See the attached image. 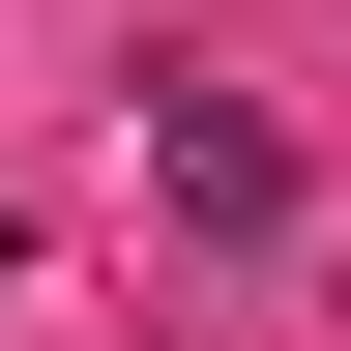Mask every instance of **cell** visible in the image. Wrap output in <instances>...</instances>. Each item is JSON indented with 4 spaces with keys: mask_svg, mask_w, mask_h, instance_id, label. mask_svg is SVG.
<instances>
[{
    "mask_svg": "<svg viewBox=\"0 0 351 351\" xmlns=\"http://www.w3.org/2000/svg\"><path fill=\"white\" fill-rule=\"evenodd\" d=\"M147 176H176V205H205V234H293V147H263V117H205V88H176V117H147Z\"/></svg>",
    "mask_w": 351,
    "mask_h": 351,
    "instance_id": "6da1fadb",
    "label": "cell"
}]
</instances>
